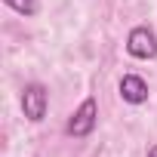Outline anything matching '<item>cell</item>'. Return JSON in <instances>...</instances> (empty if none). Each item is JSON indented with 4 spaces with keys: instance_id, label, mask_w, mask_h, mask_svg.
Masks as SVG:
<instances>
[{
    "instance_id": "2",
    "label": "cell",
    "mask_w": 157,
    "mask_h": 157,
    "mask_svg": "<svg viewBox=\"0 0 157 157\" xmlns=\"http://www.w3.org/2000/svg\"><path fill=\"white\" fill-rule=\"evenodd\" d=\"M96 117H99V105H96V99H83V105L77 108L74 117L68 120V136H74V139L90 136V132L96 129Z\"/></svg>"
},
{
    "instance_id": "6",
    "label": "cell",
    "mask_w": 157,
    "mask_h": 157,
    "mask_svg": "<svg viewBox=\"0 0 157 157\" xmlns=\"http://www.w3.org/2000/svg\"><path fill=\"white\" fill-rule=\"evenodd\" d=\"M148 157H157V145H154V148H151V151H148Z\"/></svg>"
},
{
    "instance_id": "3",
    "label": "cell",
    "mask_w": 157,
    "mask_h": 157,
    "mask_svg": "<svg viewBox=\"0 0 157 157\" xmlns=\"http://www.w3.org/2000/svg\"><path fill=\"white\" fill-rule=\"evenodd\" d=\"M126 52L132 59H154L157 56V37L151 28H132L129 37H126Z\"/></svg>"
},
{
    "instance_id": "4",
    "label": "cell",
    "mask_w": 157,
    "mask_h": 157,
    "mask_svg": "<svg viewBox=\"0 0 157 157\" xmlns=\"http://www.w3.org/2000/svg\"><path fill=\"white\" fill-rule=\"evenodd\" d=\"M120 96H123V102H129V105H142V102H148V83L142 80L139 74H123Z\"/></svg>"
},
{
    "instance_id": "1",
    "label": "cell",
    "mask_w": 157,
    "mask_h": 157,
    "mask_svg": "<svg viewBox=\"0 0 157 157\" xmlns=\"http://www.w3.org/2000/svg\"><path fill=\"white\" fill-rule=\"evenodd\" d=\"M46 108H49V93L43 83H28L22 90V111L31 123H40L46 117Z\"/></svg>"
},
{
    "instance_id": "5",
    "label": "cell",
    "mask_w": 157,
    "mask_h": 157,
    "mask_svg": "<svg viewBox=\"0 0 157 157\" xmlns=\"http://www.w3.org/2000/svg\"><path fill=\"white\" fill-rule=\"evenodd\" d=\"M3 3L13 6L16 13H22V16H34L37 6H40V0H3Z\"/></svg>"
}]
</instances>
